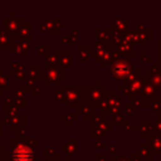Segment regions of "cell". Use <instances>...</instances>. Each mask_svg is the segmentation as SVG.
<instances>
[{
  "label": "cell",
  "instance_id": "cell-1",
  "mask_svg": "<svg viewBox=\"0 0 161 161\" xmlns=\"http://www.w3.org/2000/svg\"><path fill=\"white\" fill-rule=\"evenodd\" d=\"M14 158H15L16 161H28V158H29V152H28V150L19 148V150L14 153Z\"/></svg>",
  "mask_w": 161,
  "mask_h": 161
}]
</instances>
